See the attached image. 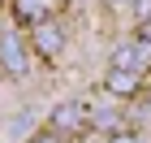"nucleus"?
I'll return each mask as SVG.
<instances>
[{"label":"nucleus","mask_w":151,"mask_h":143,"mask_svg":"<svg viewBox=\"0 0 151 143\" xmlns=\"http://www.w3.org/2000/svg\"><path fill=\"white\" fill-rule=\"evenodd\" d=\"M0 65L13 74V78H26L30 61H26V48L17 39V30H0Z\"/></svg>","instance_id":"f257e3e1"},{"label":"nucleus","mask_w":151,"mask_h":143,"mask_svg":"<svg viewBox=\"0 0 151 143\" xmlns=\"http://www.w3.org/2000/svg\"><path fill=\"white\" fill-rule=\"evenodd\" d=\"M30 44H35L39 57H56L60 44H65V30H60L56 22H39V26H35V35H30Z\"/></svg>","instance_id":"f03ea898"},{"label":"nucleus","mask_w":151,"mask_h":143,"mask_svg":"<svg viewBox=\"0 0 151 143\" xmlns=\"http://www.w3.org/2000/svg\"><path fill=\"white\" fill-rule=\"evenodd\" d=\"M56 0H13V13L26 17V22H43V13H52Z\"/></svg>","instance_id":"7ed1b4c3"},{"label":"nucleus","mask_w":151,"mask_h":143,"mask_svg":"<svg viewBox=\"0 0 151 143\" xmlns=\"http://www.w3.org/2000/svg\"><path fill=\"white\" fill-rule=\"evenodd\" d=\"M82 121V104H65V108H56V117H52V130H73V126H78Z\"/></svg>","instance_id":"20e7f679"},{"label":"nucleus","mask_w":151,"mask_h":143,"mask_svg":"<svg viewBox=\"0 0 151 143\" xmlns=\"http://www.w3.org/2000/svg\"><path fill=\"white\" fill-rule=\"evenodd\" d=\"M108 87H112V91H134V87H138V74H134V70H121V74L108 78Z\"/></svg>","instance_id":"39448f33"},{"label":"nucleus","mask_w":151,"mask_h":143,"mask_svg":"<svg viewBox=\"0 0 151 143\" xmlns=\"http://www.w3.org/2000/svg\"><path fill=\"white\" fill-rule=\"evenodd\" d=\"M35 143H60V130H47V134H39Z\"/></svg>","instance_id":"423d86ee"}]
</instances>
